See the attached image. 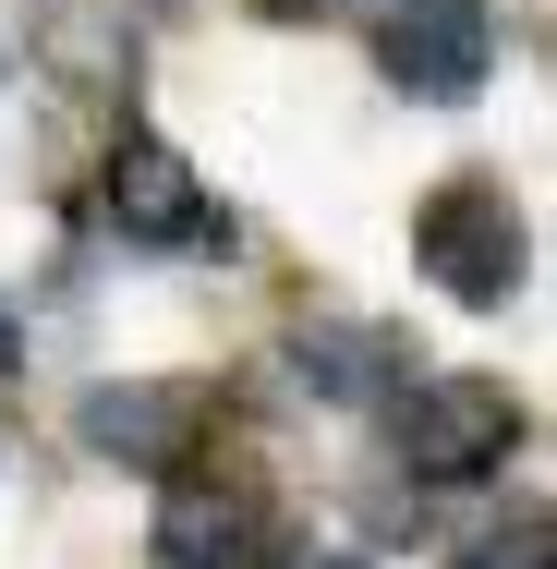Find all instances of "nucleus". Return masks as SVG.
Masks as SVG:
<instances>
[{
	"label": "nucleus",
	"mask_w": 557,
	"mask_h": 569,
	"mask_svg": "<svg viewBox=\"0 0 557 569\" xmlns=\"http://www.w3.org/2000/svg\"><path fill=\"white\" fill-rule=\"evenodd\" d=\"M376 61H388L400 98H437V110L473 98L497 73V0H400L388 37H376Z\"/></svg>",
	"instance_id": "nucleus-3"
},
{
	"label": "nucleus",
	"mask_w": 557,
	"mask_h": 569,
	"mask_svg": "<svg viewBox=\"0 0 557 569\" xmlns=\"http://www.w3.org/2000/svg\"><path fill=\"white\" fill-rule=\"evenodd\" d=\"M110 230H121V242L182 254V242H207V230H219V207H207V182H195V158H182V146L133 133V146L110 158Z\"/></svg>",
	"instance_id": "nucleus-4"
},
{
	"label": "nucleus",
	"mask_w": 557,
	"mask_h": 569,
	"mask_svg": "<svg viewBox=\"0 0 557 569\" xmlns=\"http://www.w3.org/2000/svg\"><path fill=\"white\" fill-rule=\"evenodd\" d=\"M388 437H400V460L425 485H473V472H497V460L521 449V400L497 376H425V388H400Z\"/></svg>",
	"instance_id": "nucleus-2"
},
{
	"label": "nucleus",
	"mask_w": 557,
	"mask_h": 569,
	"mask_svg": "<svg viewBox=\"0 0 557 569\" xmlns=\"http://www.w3.org/2000/svg\"><path fill=\"white\" fill-rule=\"evenodd\" d=\"M473 569H546V509H521L509 533H485V546H473Z\"/></svg>",
	"instance_id": "nucleus-8"
},
{
	"label": "nucleus",
	"mask_w": 557,
	"mask_h": 569,
	"mask_svg": "<svg viewBox=\"0 0 557 569\" xmlns=\"http://www.w3.org/2000/svg\"><path fill=\"white\" fill-rule=\"evenodd\" d=\"M267 12H304V0H267Z\"/></svg>",
	"instance_id": "nucleus-9"
},
{
	"label": "nucleus",
	"mask_w": 557,
	"mask_h": 569,
	"mask_svg": "<svg viewBox=\"0 0 557 569\" xmlns=\"http://www.w3.org/2000/svg\"><path fill=\"white\" fill-rule=\"evenodd\" d=\"M412 254H425V279H437L448 303H473V316H497V303L521 291V267H534L521 207H509L497 182H437L425 219H412Z\"/></svg>",
	"instance_id": "nucleus-1"
},
{
	"label": "nucleus",
	"mask_w": 557,
	"mask_h": 569,
	"mask_svg": "<svg viewBox=\"0 0 557 569\" xmlns=\"http://www.w3.org/2000/svg\"><path fill=\"white\" fill-rule=\"evenodd\" d=\"M182 437H195L182 388H98L86 400V449H110V460H182Z\"/></svg>",
	"instance_id": "nucleus-6"
},
{
	"label": "nucleus",
	"mask_w": 557,
	"mask_h": 569,
	"mask_svg": "<svg viewBox=\"0 0 557 569\" xmlns=\"http://www.w3.org/2000/svg\"><path fill=\"white\" fill-rule=\"evenodd\" d=\"M158 569H255L242 485H170L158 497Z\"/></svg>",
	"instance_id": "nucleus-5"
},
{
	"label": "nucleus",
	"mask_w": 557,
	"mask_h": 569,
	"mask_svg": "<svg viewBox=\"0 0 557 569\" xmlns=\"http://www.w3.org/2000/svg\"><path fill=\"white\" fill-rule=\"evenodd\" d=\"M291 363L316 376V400H364V376H388V340H364V328H328V340H304Z\"/></svg>",
	"instance_id": "nucleus-7"
}]
</instances>
